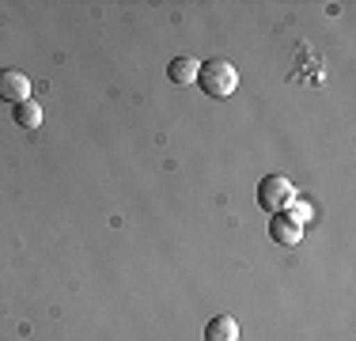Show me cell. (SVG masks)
I'll list each match as a JSON object with an SVG mask.
<instances>
[{"mask_svg": "<svg viewBox=\"0 0 356 341\" xmlns=\"http://www.w3.org/2000/svg\"><path fill=\"white\" fill-rule=\"evenodd\" d=\"M197 84L205 95L213 99H227L235 88H239V68H235L232 61H209L197 68Z\"/></svg>", "mask_w": 356, "mask_h": 341, "instance_id": "6da1fadb", "label": "cell"}, {"mask_svg": "<svg viewBox=\"0 0 356 341\" xmlns=\"http://www.w3.org/2000/svg\"><path fill=\"white\" fill-rule=\"evenodd\" d=\"M292 201H296V190H292V182H288L284 175H266V178H261L258 205L269 212V216H277V212H281L284 205H292Z\"/></svg>", "mask_w": 356, "mask_h": 341, "instance_id": "7a4b0ae2", "label": "cell"}, {"mask_svg": "<svg viewBox=\"0 0 356 341\" xmlns=\"http://www.w3.org/2000/svg\"><path fill=\"white\" fill-rule=\"evenodd\" d=\"M0 99L15 102V106L31 99V80L19 72V68H0Z\"/></svg>", "mask_w": 356, "mask_h": 341, "instance_id": "3957f363", "label": "cell"}, {"mask_svg": "<svg viewBox=\"0 0 356 341\" xmlns=\"http://www.w3.org/2000/svg\"><path fill=\"white\" fill-rule=\"evenodd\" d=\"M269 235H273V243H281V246H296L303 239V224L292 220V216H284V212H277V216L269 220Z\"/></svg>", "mask_w": 356, "mask_h": 341, "instance_id": "277c9868", "label": "cell"}, {"mask_svg": "<svg viewBox=\"0 0 356 341\" xmlns=\"http://www.w3.org/2000/svg\"><path fill=\"white\" fill-rule=\"evenodd\" d=\"M205 341H239V322L232 315H216L205 326Z\"/></svg>", "mask_w": 356, "mask_h": 341, "instance_id": "5b68a950", "label": "cell"}, {"mask_svg": "<svg viewBox=\"0 0 356 341\" xmlns=\"http://www.w3.org/2000/svg\"><path fill=\"white\" fill-rule=\"evenodd\" d=\"M197 61H193V57H175L171 61V68H167V76H171L175 84H193L197 80Z\"/></svg>", "mask_w": 356, "mask_h": 341, "instance_id": "8992f818", "label": "cell"}, {"mask_svg": "<svg viewBox=\"0 0 356 341\" xmlns=\"http://www.w3.org/2000/svg\"><path fill=\"white\" fill-rule=\"evenodd\" d=\"M15 125H19V129H38L42 125V106L35 99H27V102L15 106Z\"/></svg>", "mask_w": 356, "mask_h": 341, "instance_id": "52a82bcc", "label": "cell"}]
</instances>
